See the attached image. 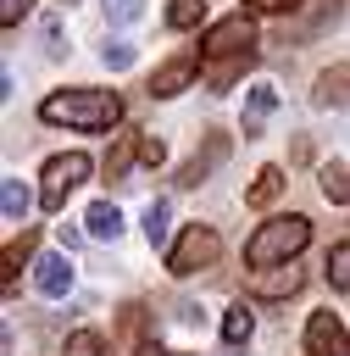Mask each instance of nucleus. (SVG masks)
<instances>
[{
	"instance_id": "1",
	"label": "nucleus",
	"mask_w": 350,
	"mask_h": 356,
	"mask_svg": "<svg viewBox=\"0 0 350 356\" xmlns=\"http://www.w3.org/2000/svg\"><path fill=\"white\" fill-rule=\"evenodd\" d=\"M39 117L44 122H67V128H83V134H106L122 122V100L117 89H56L39 100Z\"/></svg>"
},
{
	"instance_id": "2",
	"label": "nucleus",
	"mask_w": 350,
	"mask_h": 356,
	"mask_svg": "<svg viewBox=\"0 0 350 356\" xmlns=\"http://www.w3.org/2000/svg\"><path fill=\"white\" fill-rule=\"evenodd\" d=\"M306 245H311V217L289 211V217L261 222V228L244 239V261H250V267H283V261H294Z\"/></svg>"
},
{
	"instance_id": "3",
	"label": "nucleus",
	"mask_w": 350,
	"mask_h": 356,
	"mask_svg": "<svg viewBox=\"0 0 350 356\" xmlns=\"http://www.w3.org/2000/svg\"><path fill=\"white\" fill-rule=\"evenodd\" d=\"M83 178H89V156H83V150H61V156H50L44 172H39V206H44V211H61L67 195H72Z\"/></svg>"
},
{
	"instance_id": "4",
	"label": "nucleus",
	"mask_w": 350,
	"mask_h": 356,
	"mask_svg": "<svg viewBox=\"0 0 350 356\" xmlns=\"http://www.w3.org/2000/svg\"><path fill=\"white\" fill-rule=\"evenodd\" d=\"M217 256H222V239H217V228H206V222H189V228L178 234V245L167 250V273H172V278H189V273L211 267Z\"/></svg>"
},
{
	"instance_id": "5",
	"label": "nucleus",
	"mask_w": 350,
	"mask_h": 356,
	"mask_svg": "<svg viewBox=\"0 0 350 356\" xmlns=\"http://www.w3.org/2000/svg\"><path fill=\"white\" fill-rule=\"evenodd\" d=\"M250 44H256V22H250L244 11H233V17H222V22L206 28L200 61H217V56H233V50H250Z\"/></svg>"
},
{
	"instance_id": "6",
	"label": "nucleus",
	"mask_w": 350,
	"mask_h": 356,
	"mask_svg": "<svg viewBox=\"0 0 350 356\" xmlns=\"http://www.w3.org/2000/svg\"><path fill=\"white\" fill-rule=\"evenodd\" d=\"M306 356H350V334H344L339 312H311V323H306Z\"/></svg>"
},
{
	"instance_id": "7",
	"label": "nucleus",
	"mask_w": 350,
	"mask_h": 356,
	"mask_svg": "<svg viewBox=\"0 0 350 356\" xmlns=\"http://www.w3.org/2000/svg\"><path fill=\"white\" fill-rule=\"evenodd\" d=\"M256 56H261V50L250 44V50H233V56H217V61H200V83H206L211 95H222V89H233V83H239V78H244V72L256 67Z\"/></svg>"
},
{
	"instance_id": "8",
	"label": "nucleus",
	"mask_w": 350,
	"mask_h": 356,
	"mask_svg": "<svg viewBox=\"0 0 350 356\" xmlns=\"http://www.w3.org/2000/svg\"><path fill=\"white\" fill-rule=\"evenodd\" d=\"M194 72H200V56H194V50H183V56H172V61H161V67H156L150 95H156V100H172V95H183V89L194 83Z\"/></svg>"
},
{
	"instance_id": "9",
	"label": "nucleus",
	"mask_w": 350,
	"mask_h": 356,
	"mask_svg": "<svg viewBox=\"0 0 350 356\" xmlns=\"http://www.w3.org/2000/svg\"><path fill=\"white\" fill-rule=\"evenodd\" d=\"M300 284H306V267H294V261H283V267H256L250 295H256V300H283V295H294Z\"/></svg>"
},
{
	"instance_id": "10",
	"label": "nucleus",
	"mask_w": 350,
	"mask_h": 356,
	"mask_svg": "<svg viewBox=\"0 0 350 356\" xmlns=\"http://www.w3.org/2000/svg\"><path fill=\"white\" fill-rule=\"evenodd\" d=\"M33 289H39L44 300H61V295L72 289V261H67V250H50V256L33 261Z\"/></svg>"
},
{
	"instance_id": "11",
	"label": "nucleus",
	"mask_w": 350,
	"mask_h": 356,
	"mask_svg": "<svg viewBox=\"0 0 350 356\" xmlns=\"http://www.w3.org/2000/svg\"><path fill=\"white\" fill-rule=\"evenodd\" d=\"M222 156H228V134H211V139H206V150H194V156L183 161V172H178V184H183V189H194V184H206V172H211V167H217Z\"/></svg>"
},
{
	"instance_id": "12",
	"label": "nucleus",
	"mask_w": 350,
	"mask_h": 356,
	"mask_svg": "<svg viewBox=\"0 0 350 356\" xmlns=\"http://www.w3.org/2000/svg\"><path fill=\"white\" fill-rule=\"evenodd\" d=\"M311 106H350V67H328L317 72V89H311Z\"/></svg>"
},
{
	"instance_id": "13",
	"label": "nucleus",
	"mask_w": 350,
	"mask_h": 356,
	"mask_svg": "<svg viewBox=\"0 0 350 356\" xmlns=\"http://www.w3.org/2000/svg\"><path fill=\"white\" fill-rule=\"evenodd\" d=\"M283 184H289V178H283V167H261V172H256V184L244 189V200H250L256 211H267V206L283 195Z\"/></svg>"
},
{
	"instance_id": "14",
	"label": "nucleus",
	"mask_w": 350,
	"mask_h": 356,
	"mask_svg": "<svg viewBox=\"0 0 350 356\" xmlns=\"http://www.w3.org/2000/svg\"><path fill=\"white\" fill-rule=\"evenodd\" d=\"M83 228H89V239H117V234H122V211H117L111 200H94V206L83 211Z\"/></svg>"
},
{
	"instance_id": "15",
	"label": "nucleus",
	"mask_w": 350,
	"mask_h": 356,
	"mask_svg": "<svg viewBox=\"0 0 350 356\" xmlns=\"http://www.w3.org/2000/svg\"><path fill=\"white\" fill-rule=\"evenodd\" d=\"M250 328H256V312H250L244 300H233V306L222 312V339H228V350H239V345L250 339Z\"/></svg>"
},
{
	"instance_id": "16",
	"label": "nucleus",
	"mask_w": 350,
	"mask_h": 356,
	"mask_svg": "<svg viewBox=\"0 0 350 356\" xmlns=\"http://www.w3.org/2000/svg\"><path fill=\"white\" fill-rule=\"evenodd\" d=\"M317 189H322V200L350 206V172H344L339 161H322V167H317Z\"/></svg>"
},
{
	"instance_id": "17",
	"label": "nucleus",
	"mask_w": 350,
	"mask_h": 356,
	"mask_svg": "<svg viewBox=\"0 0 350 356\" xmlns=\"http://www.w3.org/2000/svg\"><path fill=\"white\" fill-rule=\"evenodd\" d=\"M272 106H278V89L272 83H256L250 89V106H244V134H261V122L272 117Z\"/></svg>"
},
{
	"instance_id": "18",
	"label": "nucleus",
	"mask_w": 350,
	"mask_h": 356,
	"mask_svg": "<svg viewBox=\"0 0 350 356\" xmlns=\"http://www.w3.org/2000/svg\"><path fill=\"white\" fill-rule=\"evenodd\" d=\"M133 156H139V134H117L111 150H106V178H122L133 167Z\"/></svg>"
},
{
	"instance_id": "19",
	"label": "nucleus",
	"mask_w": 350,
	"mask_h": 356,
	"mask_svg": "<svg viewBox=\"0 0 350 356\" xmlns=\"http://www.w3.org/2000/svg\"><path fill=\"white\" fill-rule=\"evenodd\" d=\"M0 211H6V222H22V217H28V189H22V178H6V184H0Z\"/></svg>"
},
{
	"instance_id": "20",
	"label": "nucleus",
	"mask_w": 350,
	"mask_h": 356,
	"mask_svg": "<svg viewBox=\"0 0 350 356\" xmlns=\"http://www.w3.org/2000/svg\"><path fill=\"white\" fill-rule=\"evenodd\" d=\"M167 234H172V217H167V200H150V206H144V239H150V245L161 250V245H167Z\"/></svg>"
},
{
	"instance_id": "21",
	"label": "nucleus",
	"mask_w": 350,
	"mask_h": 356,
	"mask_svg": "<svg viewBox=\"0 0 350 356\" xmlns=\"http://www.w3.org/2000/svg\"><path fill=\"white\" fill-rule=\"evenodd\" d=\"M61 356H106V334L100 328H72Z\"/></svg>"
},
{
	"instance_id": "22",
	"label": "nucleus",
	"mask_w": 350,
	"mask_h": 356,
	"mask_svg": "<svg viewBox=\"0 0 350 356\" xmlns=\"http://www.w3.org/2000/svg\"><path fill=\"white\" fill-rule=\"evenodd\" d=\"M33 239H39V234H33V228H22V239H11V245H6V289L17 284V267L33 256Z\"/></svg>"
},
{
	"instance_id": "23",
	"label": "nucleus",
	"mask_w": 350,
	"mask_h": 356,
	"mask_svg": "<svg viewBox=\"0 0 350 356\" xmlns=\"http://www.w3.org/2000/svg\"><path fill=\"white\" fill-rule=\"evenodd\" d=\"M328 284H333V289H344V295H350V239H344V245H333V250H328Z\"/></svg>"
},
{
	"instance_id": "24",
	"label": "nucleus",
	"mask_w": 350,
	"mask_h": 356,
	"mask_svg": "<svg viewBox=\"0 0 350 356\" xmlns=\"http://www.w3.org/2000/svg\"><path fill=\"white\" fill-rule=\"evenodd\" d=\"M200 17H206V0H172L167 6V22L172 28H200Z\"/></svg>"
},
{
	"instance_id": "25",
	"label": "nucleus",
	"mask_w": 350,
	"mask_h": 356,
	"mask_svg": "<svg viewBox=\"0 0 350 356\" xmlns=\"http://www.w3.org/2000/svg\"><path fill=\"white\" fill-rule=\"evenodd\" d=\"M100 61H106L111 72H128V67H133V44H122V39H111V44L100 50Z\"/></svg>"
},
{
	"instance_id": "26",
	"label": "nucleus",
	"mask_w": 350,
	"mask_h": 356,
	"mask_svg": "<svg viewBox=\"0 0 350 356\" xmlns=\"http://www.w3.org/2000/svg\"><path fill=\"white\" fill-rule=\"evenodd\" d=\"M106 17L128 28V22H139V17H144V0H106Z\"/></svg>"
},
{
	"instance_id": "27",
	"label": "nucleus",
	"mask_w": 350,
	"mask_h": 356,
	"mask_svg": "<svg viewBox=\"0 0 350 356\" xmlns=\"http://www.w3.org/2000/svg\"><path fill=\"white\" fill-rule=\"evenodd\" d=\"M139 161H144V167H161V161H167V145H161L156 134H144V139H139Z\"/></svg>"
},
{
	"instance_id": "28",
	"label": "nucleus",
	"mask_w": 350,
	"mask_h": 356,
	"mask_svg": "<svg viewBox=\"0 0 350 356\" xmlns=\"http://www.w3.org/2000/svg\"><path fill=\"white\" fill-rule=\"evenodd\" d=\"M22 11H33V0H0V22H6V28H17Z\"/></svg>"
},
{
	"instance_id": "29",
	"label": "nucleus",
	"mask_w": 350,
	"mask_h": 356,
	"mask_svg": "<svg viewBox=\"0 0 350 356\" xmlns=\"http://www.w3.org/2000/svg\"><path fill=\"white\" fill-rule=\"evenodd\" d=\"M244 6H250L256 17H283V11L294 6V0H244Z\"/></svg>"
},
{
	"instance_id": "30",
	"label": "nucleus",
	"mask_w": 350,
	"mask_h": 356,
	"mask_svg": "<svg viewBox=\"0 0 350 356\" xmlns=\"http://www.w3.org/2000/svg\"><path fill=\"white\" fill-rule=\"evenodd\" d=\"M44 50L61 56V22H56V17H44Z\"/></svg>"
},
{
	"instance_id": "31",
	"label": "nucleus",
	"mask_w": 350,
	"mask_h": 356,
	"mask_svg": "<svg viewBox=\"0 0 350 356\" xmlns=\"http://www.w3.org/2000/svg\"><path fill=\"white\" fill-rule=\"evenodd\" d=\"M83 234H89V228H67V222L56 228V239H61V250H78V245H83Z\"/></svg>"
},
{
	"instance_id": "32",
	"label": "nucleus",
	"mask_w": 350,
	"mask_h": 356,
	"mask_svg": "<svg viewBox=\"0 0 350 356\" xmlns=\"http://www.w3.org/2000/svg\"><path fill=\"white\" fill-rule=\"evenodd\" d=\"M139 356H167V350H156V345H139Z\"/></svg>"
},
{
	"instance_id": "33",
	"label": "nucleus",
	"mask_w": 350,
	"mask_h": 356,
	"mask_svg": "<svg viewBox=\"0 0 350 356\" xmlns=\"http://www.w3.org/2000/svg\"><path fill=\"white\" fill-rule=\"evenodd\" d=\"M167 356H189V350H167Z\"/></svg>"
},
{
	"instance_id": "34",
	"label": "nucleus",
	"mask_w": 350,
	"mask_h": 356,
	"mask_svg": "<svg viewBox=\"0 0 350 356\" xmlns=\"http://www.w3.org/2000/svg\"><path fill=\"white\" fill-rule=\"evenodd\" d=\"M61 6H72V0H61Z\"/></svg>"
}]
</instances>
